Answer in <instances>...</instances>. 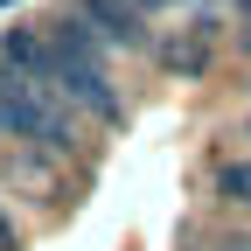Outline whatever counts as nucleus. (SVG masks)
<instances>
[{"instance_id":"obj_1","label":"nucleus","mask_w":251,"mask_h":251,"mask_svg":"<svg viewBox=\"0 0 251 251\" xmlns=\"http://www.w3.org/2000/svg\"><path fill=\"white\" fill-rule=\"evenodd\" d=\"M42 84L56 91V98H70V105H84L91 119H105V126H119L126 119V105H119V84H112V70H105V56H98V35L70 14V21H49L42 28Z\"/></svg>"},{"instance_id":"obj_2","label":"nucleus","mask_w":251,"mask_h":251,"mask_svg":"<svg viewBox=\"0 0 251 251\" xmlns=\"http://www.w3.org/2000/svg\"><path fill=\"white\" fill-rule=\"evenodd\" d=\"M0 140H21V147H49V153H70V112L49 84H28L14 70H0Z\"/></svg>"},{"instance_id":"obj_3","label":"nucleus","mask_w":251,"mask_h":251,"mask_svg":"<svg viewBox=\"0 0 251 251\" xmlns=\"http://www.w3.org/2000/svg\"><path fill=\"white\" fill-rule=\"evenodd\" d=\"M77 21H84L98 42H112V49H133L140 28H147L140 0H77Z\"/></svg>"},{"instance_id":"obj_4","label":"nucleus","mask_w":251,"mask_h":251,"mask_svg":"<svg viewBox=\"0 0 251 251\" xmlns=\"http://www.w3.org/2000/svg\"><path fill=\"white\" fill-rule=\"evenodd\" d=\"M209 63V28H196V35H175V42H161V70H175V77H196Z\"/></svg>"},{"instance_id":"obj_5","label":"nucleus","mask_w":251,"mask_h":251,"mask_svg":"<svg viewBox=\"0 0 251 251\" xmlns=\"http://www.w3.org/2000/svg\"><path fill=\"white\" fill-rule=\"evenodd\" d=\"M216 196L251 209V161H224V168H216Z\"/></svg>"},{"instance_id":"obj_6","label":"nucleus","mask_w":251,"mask_h":251,"mask_svg":"<svg viewBox=\"0 0 251 251\" xmlns=\"http://www.w3.org/2000/svg\"><path fill=\"white\" fill-rule=\"evenodd\" d=\"M0 251H14V216H7V202H0Z\"/></svg>"},{"instance_id":"obj_7","label":"nucleus","mask_w":251,"mask_h":251,"mask_svg":"<svg viewBox=\"0 0 251 251\" xmlns=\"http://www.w3.org/2000/svg\"><path fill=\"white\" fill-rule=\"evenodd\" d=\"M168 7H181V0H140V14H168Z\"/></svg>"},{"instance_id":"obj_8","label":"nucleus","mask_w":251,"mask_h":251,"mask_svg":"<svg viewBox=\"0 0 251 251\" xmlns=\"http://www.w3.org/2000/svg\"><path fill=\"white\" fill-rule=\"evenodd\" d=\"M0 7H14V0H0Z\"/></svg>"},{"instance_id":"obj_9","label":"nucleus","mask_w":251,"mask_h":251,"mask_svg":"<svg viewBox=\"0 0 251 251\" xmlns=\"http://www.w3.org/2000/svg\"><path fill=\"white\" fill-rule=\"evenodd\" d=\"M244 7H251V0H244Z\"/></svg>"}]
</instances>
